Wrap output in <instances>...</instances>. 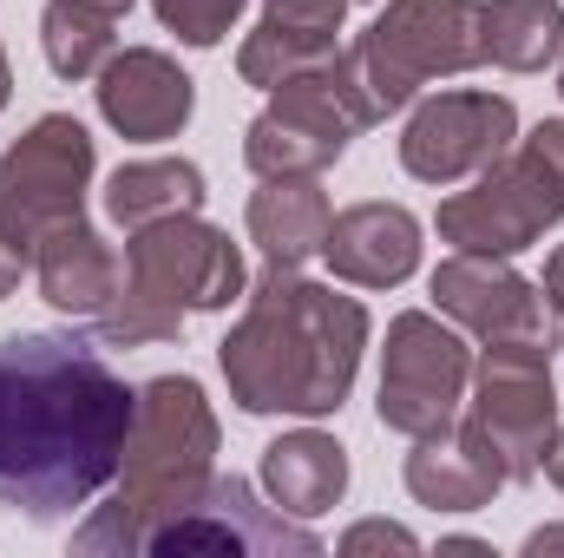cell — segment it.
Segmentation results:
<instances>
[{
	"instance_id": "83f0119b",
	"label": "cell",
	"mask_w": 564,
	"mask_h": 558,
	"mask_svg": "<svg viewBox=\"0 0 564 558\" xmlns=\"http://www.w3.org/2000/svg\"><path fill=\"white\" fill-rule=\"evenodd\" d=\"M525 552L539 558V552H564V526H545V533H532L525 539Z\"/></svg>"
},
{
	"instance_id": "ac0fdd59",
	"label": "cell",
	"mask_w": 564,
	"mask_h": 558,
	"mask_svg": "<svg viewBox=\"0 0 564 558\" xmlns=\"http://www.w3.org/2000/svg\"><path fill=\"white\" fill-rule=\"evenodd\" d=\"M328 224L335 211L315 178H263V191L250 197V244L270 270H302L308 257H322Z\"/></svg>"
},
{
	"instance_id": "30bf717a",
	"label": "cell",
	"mask_w": 564,
	"mask_h": 558,
	"mask_svg": "<svg viewBox=\"0 0 564 558\" xmlns=\"http://www.w3.org/2000/svg\"><path fill=\"white\" fill-rule=\"evenodd\" d=\"M355 132H361V112H355V99L328 60V66L295 73L270 93V106L243 132V164L257 178H315L348 151Z\"/></svg>"
},
{
	"instance_id": "3957f363",
	"label": "cell",
	"mask_w": 564,
	"mask_h": 558,
	"mask_svg": "<svg viewBox=\"0 0 564 558\" xmlns=\"http://www.w3.org/2000/svg\"><path fill=\"white\" fill-rule=\"evenodd\" d=\"M217 480V415L191 375H158L139 388V420L119 460L112 506H99L79 533L73 552H144L151 533L204 500Z\"/></svg>"
},
{
	"instance_id": "4316f807",
	"label": "cell",
	"mask_w": 564,
	"mask_h": 558,
	"mask_svg": "<svg viewBox=\"0 0 564 558\" xmlns=\"http://www.w3.org/2000/svg\"><path fill=\"white\" fill-rule=\"evenodd\" d=\"M545 473H552V486L564 493V427H552V447H545Z\"/></svg>"
},
{
	"instance_id": "d4e9b609",
	"label": "cell",
	"mask_w": 564,
	"mask_h": 558,
	"mask_svg": "<svg viewBox=\"0 0 564 558\" xmlns=\"http://www.w3.org/2000/svg\"><path fill=\"white\" fill-rule=\"evenodd\" d=\"M26 270H33V257H26V250H20V244H13V237L0 230V296H13Z\"/></svg>"
},
{
	"instance_id": "e0dca14e",
	"label": "cell",
	"mask_w": 564,
	"mask_h": 558,
	"mask_svg": "<svg viewBox=\"0 0 564 558\" xmlns=\"http://www.w3.org/2000/svg\"><path fill=\"white\" fill-rule=\"evenodd\" d=\"M499 486H512L506 460L492 453V440L473 420H453L446 433L414 440V453H408V493L433 513H479V506H492Z\"/></svg>"
},
{
	"instance_id": "5b68a950",
	"label": "cell",
	"mask_w": 564,
	"mask_h": 558,
	"mask_svg": "<svg viewBox=\"0 0 564 558\" xmlns=\"http://www.w3.org/2000/svg\"><path fill=\"white\" fill-rule=\"evenodd\" d=\"M473 66H486L479 0H388V13L335 53V79L348 86L361 126L401 112L426 79H453Z\"/></svg>"
},
{
	"instance_id": "8fae6325",
	"label": "cell",
	"mask_w": 564,
	"mask_h": 558,
	"mask_svg": "<svg viewBox=\"0 0 564 558\" xmlns=\"http://www.w3.org/2000/svg\"><path fill=\"white\" fill-rule=\"evenodd\" d=\"M144 552H230V558H282V552H295V558H315L322 552V539H315L302 519H289L276 500L263 506L250 480L217 473L191 513H177V519H164V526L151 533Z\"/></svg>"
},
{
	"instance_id": "484cf974",
	"label": "cell",
	"mask_w": 564,
	"mask_h": 558,
	"mask_svg": "<svg viewBox=\"0 0 564 558\" xmlns=\"http://www.w3.org/2000/svg\"><path fill=\"white\" fill-rule=\"evenodd\" d=\"M539 289H545V302H552V315H558V329H564V244L552 250V264H545V282H539Z\"/></svg>"
},
{
	"instance_id": "52a82bcc",
	"label": "cell",
	"mask_w": 564,
	"mask_h": 558,
	"mask_svg": "<svg viewBox=\"0 0 564 558\" xmlns=\"http://www.w3.org/2000/svg\"><path fill=\"white\" fill-rule=\"evenodd\" d=\"M473 388V348L426 309H408L388 322V348H381V427L433 440L459 420V401Z\"/></svg>"
},
{
	"instance_id": "4dcf8cb0",
	"label": "cell",
	"mask_w": 564,
	"mask_h": 558,
	"mask_svg": "<svg viewBox=\"0 0 564 558\" xmlns=\"http://www.w3.org/2000/svg\"><path fill=\"white\" fill-rule=\"evenodd\" d=\"M558 93H564V73H558Z\"/></svg>"
},
{
	"instance_id": "9a60e30c",
	"label": "cell",
	"mask_w": 564,
	"mask_h": 558,
	"mask_svg": "<svg viewBox=\"0 0 564 558\" xmlns=\"http://www.w3.org/2000/svg\"><path fill=\"white\" fill-rule=\"evenodd\" d=\"M33 277L40 296L59 309V315H79V322H99L126 282V257L86 224V217H66L53 224L40 244H33Z\"/></svg>"
},
{
	"instance_id": "7a4b0ae2",
	"label": "cell",
	"mask_w": 564,
	"mask_h": 558,
	"mask_svg": "<svg viewBox=\"0 0 564 558\" xmlns=\"http://www.w3.org/2000/svg\"><path fill=\"white\" fill-rule=\"evenodd\" d=\"M361 348L368 309L355 296H335L328 282H308L295 270H263L243 322L217 342V362L243 415L322 420L348 401Z\"/></svg>"
},
{
	"instance_id": "f1b7e54d",
	"label": "cell",
	"mask_w": 564,
	"mask_h": 558,
	"mask_svg": "<svg viewBox=\"0 0 564 558\" xmlns=\"http://www.w3.org/2000/svg\"><path fill=\"white\" fill-rule=\"evenodd\" d=\"M73 7H93V13H106V20H126V13H132V0H73Z\"/></svg>"
},
{
	"instance_id": "cb8c5ba5",
	"label": "cell",
	"mask_w": 564,
	"mask_h": 558,
	"mask_svg": "<svg viewBox=\"0 0 564 558\" xmlns=\"http://www.w3.org/2000/svg\"><path fill=\"white\" fill-rule=\"evenodd\" d=\"M341 552H421V539L408 526H388V519H368L355 533H341Z\"/></svg>"
},
{
	"instance_id": "44dd1931",
	"label": "cell",
	"mask_w": 564,
	"mask_h": 558,
	"mask_svg": "<svg viewBox=\"0 0 564 558\" xmlns=\"http://www.w3.org/2000/svg\"><path fill=\"white\" fill-rule=\"evenodd\" d=\"M479 53L506 73H545L564 53V7L558 0H486Z\"/></svg>"
},
{
	"instance_id": "4fadbf2b",
	"label": "cell",
	"mask_w": 564,
	"mask_h": 558,
	"mask_svg": "<svg viewBox=\"0 0 564 558\" xmlns=\"http://www.w3.org/2000/svg\"><path fill=\"white\" fill-rule=\"evenodd\" d=\"M433 302L479 342H545L558 348V315L539 282H525L506 257H466L453 250L433 270Z\"/></svg>"
},
{
	"instance_id": "ffe728a7",
	"label": "cell",
	"mask_w": 564,
	"mask_h": 558,
	"mask_svg": "<svg viewBox=\"0 0 564 558\" xmlns=\"http://www.w3.org/2000/svg\"><path fill=\"white\" fill-rule=\"evenodd\" d=\"M184 211H204V171L191 158H132L106 178V217L126 237Z\"/></svg>"
},
{
	"instance_id": "6da1fadb",
	"label": "cell",
	"mask_w": 564,
	"mask_h": 558,
	"mask_svg": "<svg viewBox=\"0 0 564 558\" xmlns=\"http://www.w3.org/2000/svg\"><path fill=\"white\" fill-rule=\"evenodd\" d=\"M139 395L86 335L0 342V513L59 526L119 480Z\"/></svg>"
},
{
	"instance_id": "7402d4cb",
	"label": "cell",
	"mask_w": 564,
	"mask_h": 558,
	"mask_svg": "<svg viewBox=\"0 0 564 558\" xmlns=\"http://www.w3.org/2000/svg\"><path fill=\"white\" fill-rule=\"evenodd\" d=\"M119 20L93 13V7H73V0H46L40 13V46H46V66L59 79H99V66L119 53Z\"/></svg>"
},
{
	"instance_id": "9c48e42d",
	"label": "cell",
	"mask_w": 564,
	"mask_h": 558,
	"mask_svg": "<svg viewBox=\"0 0 564 558\" xmlns=\"http://www.w3.org/2000/svg\"><path fill=\"white\" fill-rule=\"evenodd\" d=\"M86 184H93V132L66 112H46L13 151H0V230L33 257V244L86 217Z\"/></svg>"
},
{
	"instance_id": "f546056e",
	"label": "cell",
	"mask_w": 564,
	"mask_h": 558,
	"mask_svg": "<svg viewBox=\"0 0 564 558\" xmlns=\"http://www.w3.org/2000/svg\"><path fill=\"white\" fill-rule=\"evenodd\" d=\"M13 99V73H7V53H0V106Z\"/></svg>"
},
{
	"instance_id": "d6986e66",
	"label": "cell",
	"mask_w": 564,
	"mask_h": 558,
	"mask_svg": "<svg viewBox=\"0 0 564 558\" xmlns=\"http://www.w3.org/2000/svg\"><path fill=\"white\" fill-rule=\"evenodd\" d=\"M263 486L282 513L315 519V513L341 506V493H348V447L335 433H315V427L282 433L263 447Z\"/></svg>"
},
{
	"instance_id": "603a6c76",
	"label": "cell",
	"mask_w": 564,
	"mask_h": 558,
	"mask_svg": "<svg viewBox=\"0 0 564 558\" xmlns=\"http://www.w3.org/2000/svg\"><path fill=\"white\" fill-rule=\"evenodd\" d=\"M151 7L184 46H217L237 26V13H243V0H151Z\"/></svg>"
},
{
	"instance_id": "ba28073f",
	"label": "cell",
	"mask_w": 564,
	"mask_h": 558,
	"mask_svg": "<svg viewBox=\"0 0 564 558\" xmlns=\"http://www.w3.org/2000/svg\"><path fill=\"white\" fill-rule=\"evenodd\" d=\"M466 420L492 440L506 460V480L545 473V447L558 427V395H552V348L545 342H486L473 362V408Z\"/></svg>"
},
{
	"instance_id": "8992f818",
	"label": "cell",
	"mask_w": 564,
	"mask_h": 558,
	"mask_svg": "<svg viewBox=\"0 0 564 558\" xmlns=\"http://www.w3.org/2000/svg\"><path fill=\"white\" fill-rule=\"evenodd\" d=\"M564 217V119H545L519 151L479 171L473 191L440 204V237L466 257H519Z\"/></svg>"
},
{
	"instance_id": "277c9868",
	"label": "cell",
	"mask_w": 564,
	"mask_h": 558,
	"mask_svg": "<svg viewBox=\"0 0 564 558\" xmlns=\"http://www.w3.org/2000/svg\"><path fill=\"white\" fill-rule=\"evenodd\" d=\"M237 296H243L237 244L217 224H204L197 211H184V217L144 224L126 237V282L93 329L112 348H144V342H171L184 315L230 309Z\"/></svg>"
},
{
	"instance_id": "7c38bea8",
	"label": "cell",
	"mask_w": 564,
	"mask_h": 558,
	"mask_svg": "<svg viewBox=\"0 0 564 558\" xmlns=\"http://www.w3.org/2000/svg\"><path fill=\"white\" fill-rule=\"evenodd\" d=\"M519 139V106L499 93H433L401 132V164L421 184H459L499 164Z\"/></svg>"
},
{
	"instance_id": "2e32d148",
	"label": "cell",
	"mask_w": 564,
	"mask_h": 558,
	"mask_svg": "<svg viewBox=\"0 0 564 558\" xmlns=\"http://www.w3.org/2000/svg\"><path fill=\"white\" fill-rule=\"evenodd\" d=\"M328 270L355 289H394L421 270V224L401 204H348L322 244Z\"/></svg>"
},
{
	"instance_id": "5bb4252c",
	"label": "cell",
	"mask_w": 564,
	"mask_h": 558,
	"mask_svg": "<svg viewBox=\"0 0 564 558\" xmlns=\"http://www.w3.org/2000/svg\"><path fill=\"white\" fill-rule=\"evenodd\" d=\"M99 112L119 139H139V144H158V139H177L197 112V86L191 73L158 53V46H126L99 66Z\"/></svg>"
}]
</instances>
